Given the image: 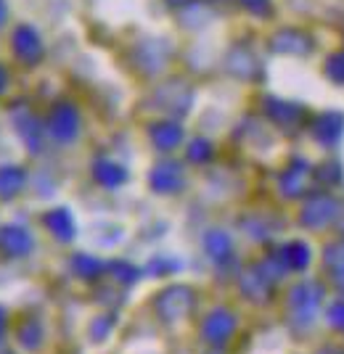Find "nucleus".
Returning <instances> with one entry per match:
<instances>
[{
  "label": "nucleus",
  "instance_id": "1",
  "mask_svg": "<svg viewBox=\"0 0 344 354\" xmlns=\"http://www.w3.org/2000/svg\"><path fill=\"white\" fill-rule=\"evenodd\" d=\"M14 53L24 64H37L43 59V43H40V35L32 30V27H16L14 32Z\"/></svg>",
  "mask_w": 344,
  "mask_h": 354
},
{
  "label": "nucleus",
  "instance_id": "2",
  "mask_svg": "<svg viewBox=\"0 0 344 354\" xmlns=\"http://www.w3.org/2000/svg\"><path fill=\"white\" fill-rule=\"evenodd\" d=\"M77 111L69 104H59L51 114V133L61 138V140H69L77 133Z\"/></svg>",
  "mask_w": 344,
  "mask_h": 354
},
{
  "label": "nucleus",
  "instance_id": "3",
  "mask_svg": "<svg viewBox=\"0 0 344 354\" xmlns=\"http://www.w3.org/2000/svg\"><path fill=\"white\" fill-rule=\"evenodd\" d=\"M0 246H3V251H8L11 257H21V254H27L32 249V238L21 227H6L0 233Z\"/></svg>",
  "mask_w": 344,
  "mask_h": 354
},
{
  "label": "nucleus",
  "instance_id": "4",
  "mask_svg": "<svg viewBox=\"0 0 344 354\" xmlns=\"http://www.w3.org/2000/svg\"><path fill=\"white\" fill-rule=\"evenodd\" d=\"M24 185V175L19 167H3L0 169V196L3 198H14Z\"/></svg>",
  "mask_w": 344,
  "mask_h": 354
},
{
  "label": "nucleus",
  "instance_id": "5",
  "mask_svg": "<svg viewBox=\"0 0 344 354\" xmlns=\"http://www.w3.org/2000/svg\"><path fill=\"white\" fill-rule=\"evenodd\" d=\"M45 222H48V227H51V230H53L59 238H72V236H75V222H72V217H69L64 209L51 212V214L45 217Z\"/></svg>",
  "mask_w": 344,
  "mask_h": 354
},
{
  "label": "nucleus",
  "instance_id": "6",
  "mask_svg": "<svg viewBox=\"0 0 344 354\" xmlns=\"http://www.w3.org/2000/svg\"><path fill=\"white\" fill-rule=\"evenodd\" d=\"M14 122H16V127H19V133H21V138H24L30 146H37V135H40V130H37V119L24 111V114H16Z\"/></svg>",
  "mask_w": 344,
  "mask_h": 354
},
{
  "label": "nucleus",
  "instance_id": "7",
  "mask_svg": "<svg viewBox=\"0 0 344 354\" xmlns=\"http://www.w3.org/2000/svg\"><path fill=\"white\" fill-rule=\"evenodd\" d=\"M154 140L162 148L175 146L180 140V127H175V124H159V127L154 130Z\"/></svg>",
  "mask_w": 344,
  "mask_h": 354
},
{
  "label": "nucleus",
  "instance_id": "8",
  "mask_svg": "<svg viewBox=\"0 0 344 354\" xmlns=\"http://www.w3.org/2000/svg\"><path fill=\"white\" fill-rule=\"evenodd\" d=\"M178 180H180V175H178V169H175V167H162V169L154 175V185H156V188H162V191H170V188H175V185H178Z\"/></svg>",
  "mask_w": 344,
  "mask_h": 354
},
{
  "label": "nucleus",
  "instance_id": "9",
  "mask_svg": "<svg viewBox=\"0 0 344 354\" xmlns=\"http://www.w3.org/2000/svg\"><path fill=\"white\" fill-rule=\"evenodd\" d=\"M96 175H98V180H101V183H106V185H114V183L125 180V172H122L120 167H111V164H101Z\"/></svg>",
  "mask_w": 344,
  "mask_h": 354
},
{
  "label": "nucleus",
  "instance_id": "10",
  "mask_svg": "<svg viewBox=\"0 0 344 354\" xmlns=\"http://www.w3.org/2000/svg\"><path fill=\"white\" fill-rule=\"evenodd\" d=\"M244 6H246L252 14H268L270 11V0H244Z\"/></svg>",
  "mask_w": 344,
  "mask_h": 354
},
{
  "label": "nucleus",
  "instance_id": "11",
  "mask_svg": "<svg viewBox=\"0 0 344 354\" xmlns=\"http://www.w3.org/2000/svg\"><path fill=\"white\" fill-rule=\"evenodd\" d=\"M8 21V6H6V0H0V27Z\"/></svg>",
  "mask_w": 344,
  "mask_h": 354
},
{
  "label": "nucleus",
  "instance_id": "12",
  "mask_svg": "<svg viewBox=\"0 0 344 354\" xmlns=\"http://www.w3.org/2000/svg\"><path fill=\"white\" fill-rule=\"evenodd\" d=\"M6 82H8V74H6V69L0 66V90L6 88Z\"/></svg>",
  "mask_w": 344,
  "mask_h": 354
}]
</instances>
